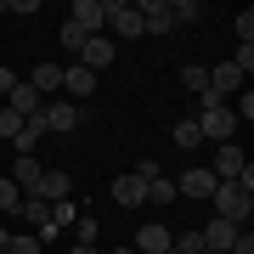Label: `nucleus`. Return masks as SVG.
Here are the masks:
<instances>
[{
    "instance_id": "obj_1",
    "label": "nucleus",
    "mask_w": 254,
    "mask_h": 254,
    "mask_svg": "<svg viewBox=\"0 0 254 254\" xmlns=\"http://www.w3.org/2000/svg\"><path fill=\"white\" fill-rule=\"evenodd\" d=\"M198 102H203V113H198V136H203V141H232L237 113H232L220 96H198Z\"/></svg>"
},
{
    "instance_id": "obj_2",
    "label": "nucleus",
    "mask_w": 254,
    "mask_h": 254,
    "mask_svg": "<svg viewBox=\"0 0 254 254\" xmlns=\"http://www.w3.org/2000/svg\"><path fill=\"white\" fill-rule=\"evenodd\" d=\"M215 215H220V220H232V226H249L254 198H249L237 181H220V187H215Z\"/></svg>"
},
{
    "instance_id": "obj_3",
    "label": "nucleus",
    "mask_w": 254,
    "mask_h": 254,
    "mask_svg": "<svg viewBox=\"0 0 254 254\" xmlns=\"http://www.w3.org/2000/svg\"><path fill=\"white\" fill-rule=\"evenodd\" d=\"M102 17H108V28L119 40H141V11L136 0H102Z\"/></svg>"
},
{
    "instance_id": "obj_4",
    "label": "nucleus",
    "mask_w": 254,
    "mask_h": 254,
    "mask_svg": "<svg viewBox=\"0 0 254 254\" xmlns=\"http://www.w3.org/2000/svg\"><path fill=\"white\" fill-rule=\"evenodd\" d=\"M237 232H243V226H232V220H220V215H209V226H198V243H203L209 254H226V249L237 243Z\"/></svg>"
},
{
    "instance_id": "obj_5",
    "label": "nucleus",
    "mask_w": 254,
    "mask_h": 254,
    "mask_svg": "<svg viewBox=\"0 0 254 254\" xmlns=\"http://www.w3.org/2000/svg\"><path fill=\"white\" fill-rule=\"evenodd\" d=\"M215 170H203V164H192V170L181 175V181H175V198H215Z\"/></svg>"
},
{
    "instance_id": "obj_6",
    "label": "nucleus",
    "mask_w": 254,
    "mask_h": 254,
    "mask_svg": "<svg viewBox=\"0 0 254 254\" xmlns=\"http://www.w3.org/2000/svg\"><path fill=\"white\" fill-rule=\"evenodd\" d=\"M68 23L79 28L85 40H96L102 28H108V17H102V0H73V11H68Z\"/></svg>"
},
{
    "instance_id": "obj_7",
    "label": "nucleus",
    "mask_w": 254,
    "mask_h": 254,
    "mask_svg": "<svg viewBox=\"0 0 254 254\" xmlns=\"http://www.w3.org/2000/svg\"><path fill=\"white\" fill-rule=\"evenodd\" d=\"M136 11H141V34H170L175 28V17H170L164 0H136Z\"/></svg>"
},
{
    "instance_id": "obj_8",
    "label": "nucleus",
    "mask_w": 254,
    "mask_h": 254,
    "mask_svg": "<svg viewBox=\"0 0 254 254\" xmlns=\"http://www.w3.org/2000/svg\"><path fill=\"white\" fill-rule=\"evenodd\" d=\"M113 203H119V209H141V203H147V181H141L136 170L113 181Z\"/></svg>"
},
{
    "instance_id": "obj_9",
    "label": "nucleus",
    "mask_w": 254,
    "mask_h": 254,
    "mask_svg": "<svg viewBox=\"0 0 254 254\" xmlns=\"http://www.w3.org/2000/svg\"><path fill=\"white\" fill-rule=\"evenodd\" d=\"M170 243H175V232H170V226H158V220H147V226L136 232V243H130V249H136V254H164Z\"/></svg>"
},
{
    "instance_id": "obj_10",
    "label": "nucleus",
    "mask_w": 254,
    "mask_h": 254,
    "mask_svg": "<svg viewBox=\"0 0 254 254\" xmlns=\"http://www.w3.org/2000/svg\"><path fill=\"white\" fill-rule=\"evenodd\" d=\"M243 147H232V141H220V153H215V164H209V170H215V181H237V175H243Z\"/></svg>"
},
{
    "instance_id": "obj_11",
    "label": "nucleus",
    "mask_w": 254,
    "mask_h": 254,
    "mask_svg": "<svg viewBox=\"0 0 254 254\" xmlns=\"http://www.w3.org/2000/svg\"><path fill=\"white\" fill-rule=\"evenodd\" d=\"M40 181H46V164H40V158H17V170H11V187H17L23 198H34Z\"/></svg>"
},
{
    "instance_id": "obj_12",
    "label": "nucleus",
    "mask_w": 254,
    "mask_h": 254,
    "mask_svg": "<svg viewBox=\"0 0 254 254\" xmlns=\"http://www.w3.org/2000/svg\"><path fill=\"white\" fill-rule=\"evenodd\" d=\"M108 63H113V40H108V34H96V40H85V46H79V68L102 73Z\"/></svg>"
},
{
    "instance_id": "obj_13",
    "label": "nucleus",
    "mask_w": 254,
    "mask_h": 254,
    "mask_svg": "<svg viewBox=\"0 0 254 254\" xmlns=\"http://www.w3.org/2000/svg\"><path fill=\"white\" fill-rule=\"evenodd\" d=\"M243 79H249V73L237 68V63H220V68H209V96H226V91H243Z\"/></svg>"
},
{
    "instance_id": "obj_14",
    "label": "nucleus",
    "mask_w": 254,
    "mask_h": 254,
    "mask_svg": "<svg viewBox=\"0 0 254 254\" xmlns=\"http://www.w3.org/2000/svg\"><path fill=\"white\" fill-rule=\"evenodd\" d=\"M63 91H68L73 102H85V96L96 91V73H91V68H79V63H68V68H63Z\"/></svg>"
},
{
    "instance_id": "obj_15",
    "label": "nucleus",
    "mask_w": 254,
    "mask_h": 254,
    "mask_svg": "<svg viewBox=\"0 0 254 254\" xmlns=\"http://www.w3.org/2000/svg\"><path fill=\"white\" fill-rule=\"evenodd\" d=\"M40 113H46V130H51V136H68V130L79 125V108H68V102H46Z\"/></svg>"
},
{
    "instance_id": "obj_16",
    "label": "nucleus",
    "mask_w": 254,
    "mask_h": 254,
    "mask_svg": "<svg viewBox=\"0 0 254 254\" xmlns=\"http://www.w3.org/2000/svg\"><path fill=\"white\" fill-rule=\"evenodd\" d=\"M6 108L17 113V119H28V113H40V108H46V102H40V91H34L28 79H17V85H11V96H6Z\"/></svg>"
},
{
    "instance_id": "obj_17",
    "label": "nucleus",
    "mask_w": 254,
    "mask_h": 254,
    "mask_svg": "<svg viewBox=\"0 0 254 254\" xmlns=\"http://www.w3.org/2000/svg\"><path fill=\"white\" fill-rule=\"evenodd\" d=\"M63 68H68V63H40L34 73H28V85L40 91V102H46L51 91H63Z\"/></svg>"
},
{
    "instance_id": "obj_18",
    "label": "nucleus",
    "mask_w": 254,
    "mask_h": 254,
    "mask_svg": "<svg viewBox=\"0 0 254 254\" xmlns=\"http://www.w3.org/2000/svg\"><path fill=\"white\" fill-rule=\"evenodd\" d=\"M68 192H73L68 170H46V181H40V192H34V198H46V203H68Z\"/></svg>"
},
{
    "instance_id": "obj_19",
    "label": "nucleus",
    "mask_w": 254,
    "mask_h": 254,
    "mask_svg": "<svg viewBox=\"0 0 254 254\" xmlns=\"http://www.w3.org/2000/svg\"><path fill=\"white\" fill-rule=\"evenodd\" d=\"M23 220H28V226H34V232L57 226V220H51V203H46V198H23Z\"/></svg>"
},
{
    "instance_id": "obj_20",
    "label": "nucleus",
    "mask_w": 254,
    "mask_h": 254,
    "mask_svg": "<svg viewBox=\"0 0 254 254\" xmlns=\"http://www.w3.org/2000/svg\"><path fill=\"white\" fill-rule=\"evenodd\" d=\"M181 85H187L192 96H209V68L203 63H181Z\"/></svg>"
},
{
    "instance_id": "obj_21",
    "label": "nucleus",
    "mask_w": 254,
    "mask_h": 254,
    "mask_svg": "<svg viewBox=\"0 0 254 254\" xmlns=\"http://www.w3.org/2000/svg\"><path fill=\"white\" fill-rule=\"evenodd\" d=\"M147 198H153V203H181V198H175V181H164V175L147 181Z\"/></svg>"
},
{
    "instance_id": "obj_22",
    "label": "nucleus",
    "mask_w": 254,
    "mask_h": 254,
    "mask_svg": "<svg viewBox=\"0 0 254 254\" xmlns=\"http://www.w3.org/2000/svg\"><path fill=\"white\" fill-rule=\"evenodd\" d=\"M11 209H23V192L11 187V175H0V215H11Z\"/></svg>"
},
{
    "instance_id": "obj_23",
    "label": "nucleus",
    "mask_w": 254,
    "mask_h": 254,
    "mask_svg": "<svg viewBox=\"0 0 254 254\" xmlns=\"http://www.w3.org/2000/svg\"><path fill=\"white\" fill-rule=\"evenodd\" d=\"M198 141H203V136H198V119H181V125H175V147H187V153H192Z\"/></svg>"
},
{
    "instance_id": "obj_24",
    "label": "nucleus",
    "mask_w": 254,
    "mask_h": 254,
    "mask_svg": "<svg viewBox=\"0 0 254 254\" xmlns=\"http://www.w3.org/2000/svg\"><path fill=\"white\" fill-rule=\"evenodd\" d=\"M170 17H175V23H198V17H203V6H198V0H175Z\"/></svg>"
},
{
    "instance_id": "obj_25",
    "label": "nucleus",
    "mask_w": 254,
    "mask_h": 254,
    "mask_svg": "<svg viewBox=\"0 0 254 254\" xmlns=\"http://www.w3.org/2000/svg\"><path fill=\"white\" fill-rule=\"evenodd\" d=\"M232 28H237V46H254V11H237Z\"/></svg>"
},
{
    "instance_id": "obj_26",
    "label": "nucleus",
    "mask_w": 254,
    "mask_h": 254,
    "mask_svg": "<svg viewBox=\"0 0 254 254\" xmlns=\"http://www.w3.org/2000/svg\"><path fill=\"white\" fill-rule=\"evenodd\" d=\"M79 46H85V34H79V28L63 17V51H73V57H79Z\"/></svg>"
},
{
    "instance_id": "obj_27",
    "label": "nucleus",
    "mask_w": 254,
    "mask_h": 254,
    "mask_svg": "<svg viewBox=\"0 0 254 254\" xmlns=\"http://www.w3.org/2000/svg\"><path fill=\"white\" fill-rule=\"evenodd\" d=\"M73 237H79V243H96V220L79 215V220H73Z\"/></svg>"
},
{
    "instance_id": "obj_28",
    "label": "nucleus",
    "mask_w": 254,
    "mask_h": 254,
    "mask_svg": "<svg viewBox=\"0 0 254 254\" xmlns=\"http://www.w3.org/2000/svg\"><path fill=\"white\" fill-rule=\"evenodd\" d=\"M6 254H40V237H11Z\"/></svg>"
},
{
    "instance_id": "obj_29",
    "label": "nucleus",
    "mask_w": 254,
    "mask_h": 254,
    "mask_svg": "<svg viewBox=\"0 0 254 254\" xmlns=\"http://www.w3.org/2000/svg\"><path fill=\"white\" fill-rule=\"evenodd\" d=\"M6 11L11 17H28V11H40V0H6Z\"/></svg>"
},
{
    "instance_id": "obj_30",
    "label": "nucleus",
    "mask_w": 254,
    "mask_h": 254,
    "mask_svg": "<svg viewBox=\"0 0 254 254\" xmlns=\"http://www.w3.org/2000/svg\"><path fill=\"white\" fill-rule=\"evenodd\" d=\"M226 254H254V237H249V226H243V232H237V243H232Z\"/></svg>"
},
{
    "instance_id": "obj_31",
    "label": "nucleus",
    "mask_w": 254,
    "mask_h": 254,
    "mask_svg": "<svg viewBox=\"0 0 254 254\" xmlns=\"http://www.w3.org/2000/svg\"><path fill=\"white\" fill-rule=\"evenodd\" d=\"M11 85H17V79H11V68H0V96H11Z\"/></svg>"
},
{
    "instance_id": "obj_32",
    "label": "nucleus",
    "mask_w": 254,
    "mask_h": 254,
    "mask_svg": "<svg viewBox=\"0 0 254 254\" xmlns=\"http://www.w3.org/2000/svg\"><path fill=\"white\" fill-rule=\"evenodd\" d=\"M68 254H96V243H73V249H68Z\"/></svg>"
},
{
    "instance_id": "obj_33",
    "label": "nucleus",
    "mask_w": 254,
    "mask_h": 254,
    "mask_svg": "<svg viewBox=\"0 0 254 254\" xmlns=\"http://www.w3.org/2000/svg\"><path fill=\"white\" fill-rule=\"evenodd\" d=\"M6 249H11V232H6V226H0V254H6Z\"/></svg>"
},
{
    "instance_id": "obj_34",
    "label": "nucleus",
    "mask_w": 254,
    "mask_h": 254,
    "mask_svg": "<svg viewBox=\"0 0 254 254\" xmlns=\"http://www.w3.org/2000/svg\"><path fill=\"white\" fill-rule=\"evenodd\" d=\"M113 254H136V249H130V243H125V249H113Z\"/></svg>"
},
{
    "instance_id": "obj_35",
    "label": "nucleus",
    "mask_w": 254,
    "mask_h": 254,
    "mask_svg": "<svg viewBox=\"0 0 254 254\" xmlns=\"http://www.w3.org/2000/svg\"><path fill=\"white\" fill-rule=\"evenodd\" d=\"M0 17H6V0H0Z\"/></svg>"
},
{
    "instance_id": "obj_36",
    "label": "nucleus",
    "mask_w": 254,
    "mask_h": 254,
    "mask_svg": "<svg viewBox=\"0 0 254 254\" xmlns=\"http://www.w3.org/2000/svg\"><path fill=\"white\" fill-rule=\"evenodd\" d=\"M0 158H6V141H0Z\"/></svg>"
}]
</instances>
